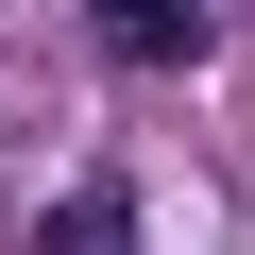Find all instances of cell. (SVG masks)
<instances>
[{
    "label": "cell",
    "mask_w": 255,
    "mask_h": 255,
    "mask_svg": "<svg viewBox=\"0 0 255 255\" xmlns=\"http://www.w3.org/2000/svg\"><path fill=\"white\" fill-rule=\"evenodd\" d=\"M34 255H136V204H119V187H68L34 221Z\"/></svg>",
    "instance_id": "obj_2"
},
{
    "label": "cell",
    "mask_w": 255,
    "mask_h": 255,
    "mask_svg": "<svg viewBox=\"0 0 255 255\" xmlns=\"http://www.w3.org/2000/svg\"><path fill=\"white\" fill-rule=\"evenodd\" d=\"M85 17L136 51V68H187V34H204V0H85Z\"/></svg>",
    "instance_id": "obj_1"
}]
</instances>
